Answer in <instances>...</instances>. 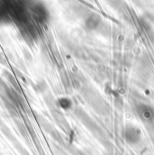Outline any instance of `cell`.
Returning a JSON list of instances; mask_svg holds the SVG:
<instances>
[{
    "label": "cell",
    "instance_id": "cell-1",
    "mask_svg": "<svg viewBox=\"0 0 154 155\" xmlns=\"http://www.w3.org/2000/svg\"><path fill=\"white\" fill-rule=\"evenodd\" d=\"M124 139L130 144H137L142 139V132L135 125H127L124 129Z\"/></svg>",
    "mask_w": 154,
    "mask_h": 155
},
{
    "label": "cell",
    "instance_id": "cell-2",
    "mask_svg": "<svg viewBox=\"0 0 154 155\" xmlns=\"http://www.w3.org/2000/svg\"><path fill=\"white\" fill-rule=\"evenodd\" d=\"M137 114L143 122H146V123H153L154 122V107L149 105H146V104L138 105Z\"/></svg>",
    "mask_w": 154,
    "mask_h": 155
},
{
    "label": "cell",
    "instance_id": "cell-3",
    "mask_svg": "<svg viewBox=\"0 0 154 155\" xmlns=\"http://www.w3.org/2000/svg\"><path fill=\"white\" fill-rule=\"evenodd\" d=\"M33 13L34 17L40 21V22H43L47 19L48 17V14H47V10L42 6V5L41 4H34L32 7Z\"/></svg>",
    "mask_w": 154,
    "mask_h": 155
},
{
    "label": "cell",
    "instance_id": "cell-4",
    "mask_svg": "<svg viewBox=\"0 0 154 155\" xmlns=\"http://www.w3.org/2000/svg\"><path fill=\"white\" fill-rule=\"evenodd\" d=\"M57 103H58V106L61 108L64 109V110H69L72 107V101H71V99L69 98V97H65L59 98Z\"/></svg>",
    "mask_w": 154,
    "mask_h": 155
}]
</instances>
